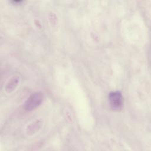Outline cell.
Returning a JSON list of instances; mask_svg holds the SVG:
<instances>
[{
    "label": "cell",
    "instance_id": "7a4b0ae2",
    "mask_svg": "<svg viewBox=\"0 0 151 151\" xmlns=\"http://www.w3.org/2000/svg\"><path fill=\"white\" fill-rule=\"evenodd\" d=\"M42 100V96L40 93H34L27 100L25 103V108L27 110L33 109L37 107Z\"/></svg>",
    "mask_w": 151,
    "mask_h": 151
},
{
    "label": "cell",
    "instance_id": "6da1fadb",
    "mask_svg": "<svg viewBox=\"0 0 151 151\" xmlns=\"http://www.w3.org/2000/svg\"><path fill=\"white\" fill-rule=\"evenodd\" d=\"M109 101L111 108L114 110L121 109L123 104V99L119 91L112 92L109 94Z\"/></svg>",
    "mask_w": 151,
    "mask_h": 151
}]
</instances>
